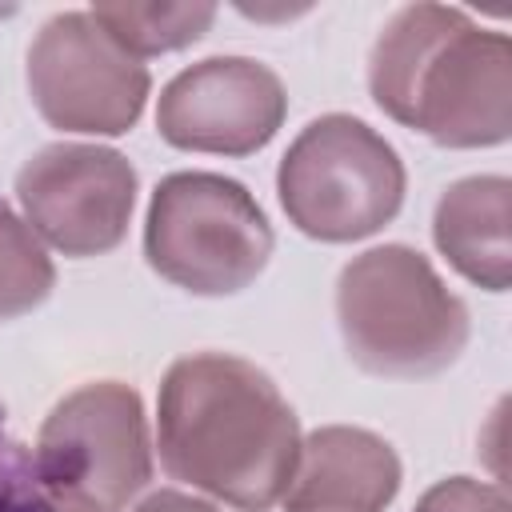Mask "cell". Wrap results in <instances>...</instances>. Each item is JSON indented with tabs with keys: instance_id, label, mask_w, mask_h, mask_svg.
Instances as JSON below:
<instances>
[{
	"instance_id": "6da1fadb",
	"label": "cell",
	"mask_w": 512,
	"mask_h": 512,
	"mask_svg": "<svg viewBox=\"0 0 512 512\" xmlns=\"http://www.w3.org/2000/svg\"><path fill=\"white\" fill-rule=\"evenodd\" d=\"M152 448L160 468L192 492L236 512H268L296 472L300 420L252 360L192 352L160 380Z\"/></svg>"
},
{
	"instance_id": "7a4b0ae2",
	"label": "cell",
	"mask_w": 512,
	"mask_h": 512,
	"mask_svg": "<svg viewBox=\"0 0 512 512\" xmlns=\"http://www.w3.org/2000/svg\"><path fill=\"white\" fill-rule=\"evenodd\" d=\"M384 116L440 148H496L512 136V44L452 4H404L368 56Z\"/></svg>"
},
{
	"instance_id": "3957f363",
	"label": "cell",
	"mask_w": 512,
	"mask_h": 512,
	"mask_svg": "<svg viewBox=\"0 0 512 512\" xmlns=\"http://www.w3.org/2000/svg\"><path fill=\"white\" fill-rule=\"evenodd\" d=\"M336 324L352 364L384 380L452 368L472 332L468 304L408 244L368 248L340 268Z\"/></svg>"
},
{
	"instance_id": "277c9868",
	"label": "cell",
	"mask_w": 512,
	"mask_h": 512,
	"mask_svg": "<svg viewBox=\"0 0 512 512\" xmlns=\"http://www.w3.org/2000/svg\"><path fill=\"white\" fill-rule=\"evenodd\" d=\"M404 160L348 112L300 128L276 168V196L288 224L320 244H352L396 220L404 204Z\"/></svg>"
},
{
	"instance_id": "5b68a950",
	"label": "cell",
	"mask_w": 512,
	"mask_h": 512,
	"mask_svg": "<svg viewBox=\"0 0 512 512\" xmlns=\"http://www.w3.org/2000/svg\"><path fill=\"white\" fill-rule=\"evenodd\" d=\"M272 224L256 196L220 172H172L144 216L148 268L192 296H236L268 268Z\"/></svg>"
},
{
	"instance_id": "8992f818",
	"label": "cell",
	"mask_w": 512,
	"mask_h": 512,
	"mask_svg": "<svg viewBox=\"0 0 512 512\" xmlns=\"http://www.w3.org/2000/svg\"><path fill=\"white\" fill-rule=\"evenodd\" d=\"M152 452L140 392L120 380H92L44 416L32 456L52 496L124 512L152 480Z\"/></svg>"
},
{
	"instance_id": "52a82bcc",
	"label": "cell",
	"mask_w": 512,
	"mask_h": 512,
	"mask_svg": "<svg viewBox=\"0 0 512 512\" xmlns=\"http://www.w3.org/2000/svg\"><path fill=\"white\" fill-rule=\"evenodd\" d=\"M28 96L44 124L80 136H124L136 128L152 76L88 12H56L28 44Z\"/></svg>"
},
{
	"instance_id": "ba28073f",
	"label": "cell",
	"mask_w": 512,
	"mask_h": 512,
	"mask_svg": "<svg viewBox=\"0 0 512 512\" xmlns=\"http://www.w3.org/2000/svg\"><path fill=\"white\" fill-rule=\"evenodd\" d=\"M136 184V168L124 152L60 140L20 164L16 204L40 244L88 260L120 248L128 236Z\"/></svg>"
},
{
	"instance_id": "9c48e42d",
	"label": "cell",
	"mask_w": 512,
	"mask_h": 512,
	"mask_svg": "<svg viewBox=\"0 0 512 512\" xmlns=\"http://www.w3.org/2000/svg\"><path fill=\"white\" fill-rule=\"evenodd\" d=\"M288 116L280 76L248 56H208L176 72L156 100V132L180 152L252 156Z\"/></svg>"
},
{
	"instance_id": "30bf717a",
	"label": "cell",
	"mask_w": 512,
	"mask_h": 512,
	"mask_svg": "<svg viewBox=\"0 0 512 512\" xmlns=\"http://www.w3.org/2000/svg\"><path fill=\"white\" fill-rule=\"evenodd\" d=\"M396 448L352 424H324L300 436L296 472L280 496L284 512H384L400 492Z\"/></svg>"
},
{
	"instance_id": "8fae6325",
	"label": "cell",
	"mask_w": 512,
	"mask_h": 512,
	"mask_svg": "<svg viewBox=\"0 0 512 512\" xmlns=\"http://www.w3.org/2000/svg\"><path fill=\"white\" fill-rule=\"evenodd\" d=\"M508 192V176H464L440 192L432 212L440 256L484 292H508L512 284Z\"/></svg>"
},
{
	"instance_id": "7c38bea8",
	"label": "cell",
	"mask_w": 512,
	"mask_h": 512,
	"mask_svg": "<svg viewBox=\"0 0 512 512\" xmlns=\"http://www.w3.org/2000/svg\"><path fill=\"white\" fill-rule=\"evenodd\" d=\"M88 12L136 60L180 52V48L196 44L212 28V20H216V4H140V0H116V4H92Z\"/></svg>"
},
{
	"instance_id": "4fadbf2b",
	"label": "cell",
	"mask_w": 512,
	"mask_h": 512,
	"mask_svg": "<svg viewBox=\"0 0 512 512\" xmlns=\"http://www.w3.org/2000/svg\"><path fill=\"white\" fill-rule=\"evenodd\" d=\"M56 264L36 232L0 200V320H16L48 300Z\"/></svg>"
},
{
	"instance_id": "5bb4252c",
	"label": "cell",
	"mask_w": 512,
	"mask_h": 512,
	"mask_svg": "<svg viewBox=\"0 0 512 512\" xmlns=\"http://www.w3.org/2000/svg\"><path fill=\"white\" fill-rule=\"evenodd\" d=\"M52 492L36 472V456L24 452L0 424V512H48Z\"/></svg>"
},
{
	"instance_id": "9a60e30c",
	"label": "cell",
	"mask_w": 512,
	"mask_h": 512,
	"mask_svg": "<svg viewBox=\"0 0 512 512\" xmlns=\"http://www.w3.org/2000/svg\"><path fill=\"white\" fill-rule=\"evenodd\" d=\"M416 512H512V504L500 484H484L472 476H448V480H436L416 500Z\"/></svg>"
},
{
	"instance_id": "2e32d148",
	"label": "cell",
	"mask_w": 512,
	"mask_h": 512,
	"mask_svg": "<svg viewBox=\"0 0 512 512\" xmlns=\"http://www.w3.org/2000/svg\"><path fill=\"white\" fill-rule=\"evenodd\" d=\"M132 512H220L212 500L196 496V492H180V488H156L148 492L140 504H132Z\"/></svg>"
},
{
	"instance_id": "e0dca14e",
	"label": "cell",
	"mask_w": 512,
	"mask_h": 512,
	"mask_svg": "<svg viewBox=\"0 0 512 512\" xmlns=\"http://www.w3.org/2000/svg\"><path fill=\"white\" fill-rule=\"evenodd\" d=\"M48 512H96V508L84 504V500H72V496H52V508Z\"/></svg>"
}]
</instances>
